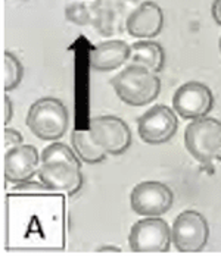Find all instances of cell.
Segmentation results:
<instances>
[{
    "instance_id": "obj_14",
    "label": "cell",
    "mask_w": 221,
    "mask_h": 257,
    "mask_svg": "<svg viewBox=\"0 0 221 257\" xmlns=\"http://www.w3.org/2000/svg\"><path fill=\"white\" fill-rule=\"evenodd\" d=\"M128 63L144 66L158 74L165 65V52L160 43L154 40H137L131 44V55Z\"/></svg>"
},
{
    "instance_id": "obj_22",
    "label": "cell",
    "mask_w": 221,
    "mask_h": 257,
    "mask_svg": "<svg viewBox=\"0 0 221 257\" xmlns=\"http://www.w3.org/2000/svg\"><path fill=\"white\" fill-rule=\"evenodd\" d=\"M215 160H218V162H221V149H220V152L217 153V158H215Z\"/></svg>"
},
{
    "instance_id": "obj_7",
    "label": "cell",
    "mask_w": 221,
    "mask_h": 257,
    "mask_svg": "<svg viewBox=\"0 0 221 257\" xmlns=\"http://www.w3.org/2000/svg\"><path fill=\"white\" fill-rule=\"evenodd\" d=\"M90 136L108 155L120 156L131 146V131L124 119L114 115L95 116L90 120Z\"/></svg>"
},
{
    "instance_id": "obj_13",
    "label": "cell",
    "mask_w": 221,
    "mask_h": 257,
    "mask_svg": "<svg viewBox=\"0 0 221 257\" xmlns=\"http://www.w3.org/2000/svg\"><path fill=\"white\" fill-rule=\"evenodd\" d=\"M131 55V44L122 40H106L98 43L90 52V68L109 72L124 66Z\"/></svg>"
},
{
    "instance_id": "obj_6",
    "label": "cell",
    "mask_w": 221,
    "mask_h": 257,
    "mask_svg": "<svg viewBox=\"0 0 221 257\" xmlns=\"http://www.w3.org/2000/svg\"><path fill=\"white\" fill-rule=\"evenodd\" d=\"M177 130V112L167 104H155L149 107L137 120L139 137L149 146H160L168 143L176 136Z\"/></svg>"
},
{
    "instance_id": "obj_19",
    "label": "cell",
    "mask_w": 221,
    "mask_h": 257,
    "mask_svg": "<svg viewBox=\"0 0 221 257\" xmlns=\"http://www.w3.org/2000/svg\"><path fill=\"white\" fill-rule=\"evenodd\" d=\"M14 118V103L9 96L3 97V123L8 125Z\"/></svg>"
},
{
    "instance_id": "obj_2",
    "label": "cell",
    "mask_w": 221,
    "mask_h": 257,
    "mask_svg": "<svg viewBox=\"0 0 221 257\" xmlns=\"http://www.w3.org/2000/svg\"><path fill=\"white\" fill-rule=\"evenodd\" d=\"M25 123L37 139L43 141H58L68 130L69 113L59 99L41 97L30 106Z\"/></svg>"
},
{
    "instance_id": "obj_3",
    "label": "cell",
    "mask_w": 221,
    "mask_h": 257,
    "mask_svg": "<svg viewBox=\"0 0 221 257\" xmlns=\"http://www.w3.org/2000/svg\"><path fill=\"white\" fill-rule=\"evenodd\" d=\"M184 146L192 158L202 165L212 166L221 149V122L203 116L193 119L184 131Z\"/></svg>"
},
{
    "instance_id": "obj_20",
    "label": "cell",
    "mask_w": 221,
    "mask_h": 257,
    "mask_svg": "<svg viewBox=\"0 0 221 257\" xmlns=\"http://www.w3.org/2000/svg\"><path fill=\"white\" fill-rule=\"evenodd\" d=\"M211 15L214 21L221 27V0H214L211 6Z\"/></svg>"
},
{
    "instance_id": "obj_18",
    "label": "cell",
    "mask_w": 221,
    "mask_h": 257,
    "mask_svg": "<svg viewBox=\"0 0 221 257\" xmlns=\"http://www.w3.org/2000/svg\"><path fill=\"white\" fill-rule=\"evenodd\" d=\"M24 143V137L18 130L15 128H6L5 130V146H9V147H15V146H20Z\"/></svg>"
},
{
    "instance_id": "obj_1",
    "label": "cell",
    "mask_w": 221,
    "mask_h": 257,
    "mask_svg": "<svg viewBox=\"0 0 221 257\" xmlns=\"http://www.w3.org/2000/svg\"><path fill=\"white\" fill-rule=\"evenodd\" d=\"M118 99L134 107L152 103L161 93V78L144 66L128 63L111 79Z\"/></svg>"
},
{
    "instance_id": "obj_9",
    "label": "cell",
    "mask_w": 221,
    "mask_h": 257,
    "mask_svg": "<svg viewBox=\"0 0 221 257\" xmlns=\"http://www.w3.org/2000/svg\"><path fill=\"white\" fill-rule=\"evenodd\" d=\"M214 94L211 88L199 81H187L173 96V109L183 119L203 118L212 110Z\"/></svg>"
},
{
    "instance_id": "obj_12",
    "label": "cell",
    "mask_w": 221,
    "mask_h": 257,
    "mask_svg": "<svg viewBox=\"0 0 221 257\" xmlns=\"http://www.w3.org/2000/svg\"><path fill=\"white\" fill-rule=\"evenodd\" d=\"M127 33L137 40H152L164 30V11L152 0L140 3L125 21Z\"/></svg>"
},
{
    "instance_id": "obj_23",
    "label": "cell",
    "mask_w": 221,
    "mask_h": 257,
    "mask_svg": "<svg viewBox=\"0 0 221 257\" xmlns=\"http://www.w3.org/2000/svg\"><path fill=\"white\" fill-rule=\"evenodd\" d=\"M218 47H220V53H221V36H220V40H218Z\"/></svg>"
},
{
    "instance_id": "obj_8",
    "label": "cell",
    "mask_w": 221,
    "mask_h": 257,
    "mask_svg": "<svg viewBox=\"0 0 221 257\" xmlns=\"http://www.w3.org/2000/svg\"><path fill=\"white\" fill-rule=\"evenodd\" d=\"M174 204V194L160 181H143L130 193L131 210L140 216H162Z\"/></svg>"
},
{
    "instance_id": "obj_17",
    "label": "cell",
    "mask_w": 221,
    "mask_h": 257,
    "mask_svg": "<svg viewBox=\"0 0 221 257\" xmlns=\"http://www.w3.org/2000/svg\"><path fill=\"white\" fill-rule=\"evenodd\" d=\"M41 163L47 162H68L72 165H77L81 168V159L77 156L76 150H72L69 146L63 143H50L40 153Z\"/></svg>"
},
{
    "instance_id": "obj_21",
    "label": "cell",
    "mask_w": 221,
    "mask_h": 257,
    "mask_svg": "<svg viewBox=\"0 0 221 257\" xmlns=\"http://www.w3.org/2000/svg\"><path fill=\"white\" fill-rule=\"evenodd\" d=\"M99 253H120V247H114V245H105L98 248Z\"/></svg>"
},
{
    "instance_id": "obj_15",
    "label": "cell",
    "mask_w": 221,
    "mask_h": 257,
    "mask_svg": "<svg viewBox=\"0 0 221 257\" xmlns=\"http://www.w3.org/2000/svg\"><path fill=\"white\" fill-rule=\"evenodd\" d=\"M71 144L81 162L89 165L101 163L108 156V153L93 141L89 130H74L71 134Z\"/></svg>"
},
{
    "instance_id": "obj_10",
    "label": "cell",
    "mask_w": 221,
    "mask_h": 257,
    "mask_svg": "<svg viewBox=\"0 0 221 257\" xmlns=\"http://www.w3.org/2000/svg\"><path fill=\"white\" fill-rule=\"evenodd\" d=\"M41 156L31 144L11 147L5 155V178L9 182L21 184L33 179L40 169Z\"/></svg>"
},
{
    "instance_id": "obj_11",
    "label": "cell",
    "mask_w": 221,
    "mask_h": 257,
    "mask_svg": "<svg viewBox=\"0 0 221 257\" xmlns=\"http://www.w3.org/2000/svg\"><path fill=\"white\" fill-rule=\"evenodd\" d=\"M37 177L49 191H60L68 196L77 194L83 187L81 168L68 162L41 163Z\"/></svg>"
},
{
    "instance_id": "obj_16",
    "label": "cell",
    "mask_w": 221,
    "mask_h": 257,
    "mask_svg": "<svg viewBox=\"0 0 221 257\" xmlns=\"http://www.w3.org/2000/svg\"><path fill=\"white\" fill-rule=\"evenodd\" d=\"M2 77H3V90L6 93L14 91L18 88L21 81L24 78V66L21 60L12 53V52H5L3 53V69H2Z\"/></svg>"
},
{
    "instance_id": "obj_4",
    "label": "cell",
    "mask_w": 221,
    "mask_h": 257,
    "mask_svg": "<svg viewBox=\"0 0 221 257\" xmlns=\"http://www.w3.org/2000/svg\"><path fill=\"white\" fill-rule=\"evenodd\" d=\"M171 244V226L161 216H144L130 229L128 245L134 253H165Z\"/></svg>"
},
{
    "instance_id": "obj_5",
    "label": "cell",
    "mask_w": 221,
    "mask_h": 257,
    "mask_svg": "<svg viewBox=\"0 0 221 257\" xmlns=\"http://www.w3.org/2000/svg\"><path fill=\"white\" fill-rule=\"evenodd\" d=\"M173 245L180 253H198L209 239V225L198 210H184L171 226Z\"/></svg>"
}]
</instances>
